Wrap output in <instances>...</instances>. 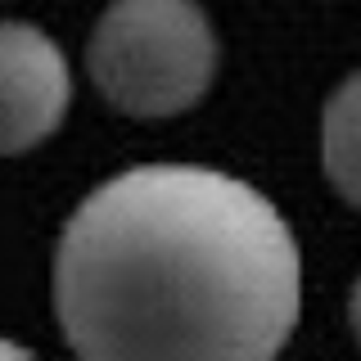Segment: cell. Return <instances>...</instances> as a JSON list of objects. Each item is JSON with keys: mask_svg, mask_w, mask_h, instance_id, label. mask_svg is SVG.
Segmentation results:
<instances>
[{"mask_svg": "<svg viewBox=\"0 0 361 361\" xmlns=\"http://www.w3.org/2000/svg\"><path fill=\"white\" fill-rule=\"evenodd\" d=\"M73 104L63 50L32 23H0V158L37 149Z\"/></svg>", "mask_w": 361, "mask_h": 361, "instance_id": "3957f363", "label": "cell"}, {"mask_svg": "<svg viewBox=\"0 0 361 361\" xmlns=\"http://www.w3.org/2000/svg\"><path fill=\"white\" fill-rule=\"evenodd\" d=\"M321 163L348 203H357V77L338 86L321 118Z\"/></svg>", "mask_w": 361, "mask_h": 361, "instance_id": "277c9868", "label": "cell"}, {"mask_svg": "<svg viewBox=\"0 0 361 361\" xmlns=\"http://www.w3.org/2000/svg\"><path fill=\"white\" fill-rule=\"evenodd\" d=\"M298 298V240L276 203L195 163L104 180L54 253V312L77 361H276Z\"/></svg>", "mask_w": 361, "mask_h": 361, "instance_id": "6da1fadb", "label": "cell"}, {"mask_svg": "<svg viewBox=\"0 0 361 361\" xmlns=\"http://www.w3.org/2000/svg\"><path fill=\"white\" fill-rule=\"evenodd\" d=\"M217 32L199 0H113L86 41L95 90L127 118H176L217 77Z\"/></svg>", "mask_w": 361, "mask_h": 361, "instance_id": "7a4b0ae2", "label": "cell"}, {"mask_svg": "<svg viewBox=\"0 0 361 361\" xmlns=\"http://www.w3.org/2000/svg\"><path fill=\"white\" fill-rule=\"evenodd\" d=\"M0 361H37L27 353V348H18V343H9V338H0Z\"/></svg>", "mask_w": 361, "mask_h": 361, "instance_id": "5b68a950", "label": "cell"}]
</instances>
